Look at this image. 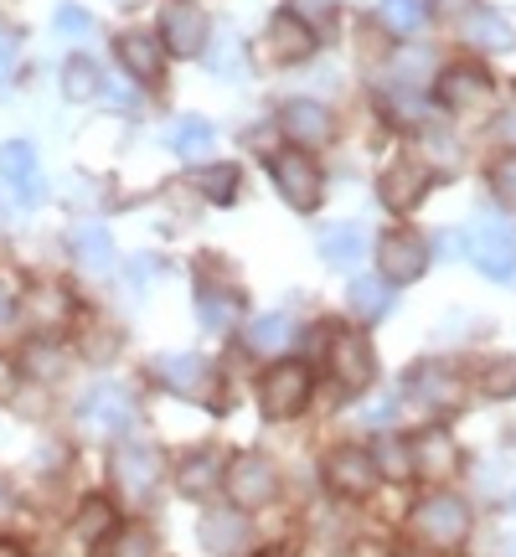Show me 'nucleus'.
<instances>
[{
	"mask_svg": "<svg viewBox=\"0 0 516 557\" xmlns=\"http://www.w3.org/2000/svg\"><path fill=\"white\" fill-rule=\"evenodd\" d=\"M109 475H114V485H120V496L130 500V506H150L160 491L165 465H160L156 444H145V438H120L114 455H109Z\"/></svg>",
	"mask_w": 516,
	"mask_h": 557,
	"instance_id": "obj_1",
	"label": "nucleus"
},
{
	"mask_svg": "<svg viewBox=\"0 0 516 557\" xmlns=\"http://www.w3.org/2000/svg\"><path fill=\"white\" fill-rule=\"evenodd\" d=\"M465 253L491 284H512L516 289V233L501 218H476L465 233Z\"/></svg>",
	"mask_w": 516,
	"mask_h": 557,
	"instance_id": "obj_2",
	"label": "nucleus"
},
{
	"mask_svg": "<svg viewBox=\"0 0 516 557\" xmlns=\"http://www.w3.org/2000/svg\"><path fill=\"white\" fill-rule=\"evenodd\" d=\"M414 532H418V542L450 553V547H459V542L470 537V506L459 496H450V491H434V496H423L414 506Z\"/></svg>",
	"mask_w": 516,
	"mask_h": 557,
	"instance_id": "obj_3",
	"label": "nucleus"
},
{
	"mask_svg": "<svg viewBox=\"0 0 516 557\" xmlns=\"http://www.w3.org/2000/svg\"><path fill=\"white\" fill-rule=\"evenodd\" d=\"M130 423H135V398H130V387H120V382H94V387L78 398V429L83 434L120 438Z\"/></svg>",
	"mask_w": 516,
	"mask_h": 557,
	"instance_id": "obj_4",
	"label": "nucleus"
},
{
	"mask_svg": "<svg viewBox=\"0 0 516 557\" xmlns=\"http://www.w3.org/2000/svg\"><path fill=\"white\" fill-rule=\"evenodd\" d=\"M305 403H310V372H305V361H274L258 377V408H263V418H274V423L299 418Z\"/></svg>",
	"mask_w": 516,
	"mask_h": 557,
	"instance_id": "obj_5",
	"label": "nucleus"
},
{
	"mask_svg": "<svg viewBox=\"0 0 516 557\" xmlns=\"http://www.w3.org/2000/svg\"><path fill=\"white\" fill-rule=\"evenodd\" d=\"M269 176H274L279 197L290 201L295 212H316L320 201H325V176H320L316 156H305V150H279L274 165H269Z\"/></svg>",
	"mask_w": 516,
	"mask_h": 557,
	"instance_id": "obj_6",
	"label": "nucleus"
},
{
	"mask_svg": "<svg viewBox=\"0 0 516 557\" xmlns=\"http://www.w3.org/2000/svg\"><path fill=\"white\" fill-rule=\"evenodd\" d=\"M222 485H228V496L238 511H258V506H269L279 496V470L269 455H258V449H243L228 470H222Z\"/></svg>",
	"mask_w": 516,
	"mask_h": 557,
	"instance_id": "obj_7",
	"label": "nucleus"
},
{
	"mask_svg": "<svg viewBox=\"0 0 516 557\" xmlns=\"http://www.w3.org/2000/svg\"><path fill=\"white\" fill-rule=\"evenodd\" d=\"M156 382L165 387V393L192 398V403H212L222 393L212 361L197 357V351H165V357H156Z\"/></svg>",
	"mask_w": 516,
	"mask_h": 557,
	"instance_id": "obj_8",
	"label": "nucleus"
},
{
	"mask_svg": "<svg viewBox=\"0 0 516 557\" xmlns=\"http://www.w3.org/2000/svg\"><path fill=\"white\" fill-rule=\"evenodd\" d=\"M403 393H408V403H418L423 413H455V408H465V382H459V372L444 367V361H418L414 372L403 377Z\"/></svg>",
	"mask_w": 516,
	"mask_h": 557,
	"instance_id": "obj_9",
	"label": "nucleus"
},
{
	"mask_svg": "<svg viewBox=\"0 0 516 557\" xmlns=\"http://www.w3.org/2000/svg\"><path fill=\"white\" fill-rule=\"evenodd\" d=\"M423 269H429V243H423V233H414V227H393V233H382L378 238V278L382 284L403 289V284L423 278Z\"/></svg>",
	"mask_w": 516,
	"mask_h": 557,
	"instance_id": "obj_10",
	"label": "nucleus"
},
{
	"mask_svg": "<svg viewBox=\"0 0 516 557\" xmlns=\"http://www.w3.org/2000/svg\"><path fill=\"white\" fill-rule=\"evenodd\" d=\"M434 99L450 109V114H486L491 99H496V83L486 67L476 62H455V67H444L434 83Z\"/></svg>",
	"mask_w": 516,
	"mask_h": 557,
	"instance_id": "obj_11",
	"label": "nucleus"
},
{
	"mask_svg": "<svg viewBox=\"0 0 516 557\" xmlns=\"http://www.w3.org/2000/svg\"><path fill=\"white\" fill-rule=\"evenodd\" d=\"M212 37V21L197 0H165L160 5V47L176 52V58H201Z\"/></svg>",
	"mask_w": 516,
	"mask_h": 557,
	"instance_id": "obj_12",
	"label": "nucleus"
},
{
	"mask_svg": "<svg viewBox=\"0 0 516 557\" xmlns=\"http://www.w3.org/2000/svg\"><path fill=\"white\" fill-rule=\"evenodd\" d=\"M0 181H5V191L21 207H41L47 201V171H41V156L26 139H5L0 145Z\"/></svg>",
	"mask_w": 516,
	"mask_h": 557,
	"instance_id": "obj_13",
	"label": "nucleus"
},
{
	"mask_svg": "<svg viewBox=\"0 0 516 557\" xmlns=\"http://www.w3.org/2000/svg\"><path fill=\"white\" fill-rule=\"evenodd\" d=\"M408 470L418 480H429V485H450L465 470V455L444 429H423V434L408 438Z\"/></svg>",
	"mask_w": 516,
	"mask_h": 557,
	"instance_id": "obj_14",
	"label": "nucleus"
},
{
	"mask_svg": "<svg viewBox=\"0 0 516 557\" xmlns=\"http://www.w3.org/2000/svg\"><path fill=\"white\" fill-rule=\"evenodd\" d=\"M331 372H336L341 393H367L378 377V357H372V341L361 331H336L331 341Z\"/></svg>",
	"mask_w": 516,
	"mask_h": 557,
	"instance_id": "obj_15",
	"label": "nucleus"
},
{
	"mask_svg": "<svg viewBox=\"0 0 516 557\" xmlns=\"http://www.w3.org/2000/svg\"><path fill=\"white\" fill-rule=\"evenodd\" d=\"M325 485H331L336 496H346V500H361V496H372V491H378V465H372L367 449L341 444V449L325 455Z\"/></svg>",
	"mask_w": 516,
	"mask_h": 557,
	"instance_id": "obj_16",
	"label": "nucleus"
},
{
	"mask_svg": "<svg viewBox=\"0 0 516 557\" xmlns=\"http://www.w3.org/2000/svg\"><path fill=\"white\" fill-rule=\"evenodd\" d=\"M434 186V176H429V165L423 160H393L388 171L378 176V197H382V207L388 212H414L418 201H423V191Z\"/></svg>",
	"mask_w": 516,
	"mask_h": 557,
	"instance_id": "obj_17",
	"label": "nucleus"
},
{
	"mask_svg": "<svg viewBox=\"0 0 516 557\" xmlns=\"http://www.w3.org/2000/svg\"><path fill=\"white\" fill-rule=\"evenodd\" d=\"M279 124H284V135L295 139V150H316V145L336 135V114L316 99H290L279 109Z\"/></svg>",
	"mask_w": 516,
	"mask_h": 557,
	"instance_id": "obj_18",
	"label": "nucleus"
},
{
	"mask_svg": "<svg viewBox=\"0 0 516 557\" xmlns=\"http://www.w3.org/2000/svg\"><path fill=\"white\" fill-rule=\"evenodd\" d=\"M114 58H120L124 73L135 83H145V88H156V83L165 78V47H160V37H150V32H120V37H114Z\"/></svg>",
	"mask_w": 516,
	"mask_h": 557,
	"instance_id": "obj_19",
	"label": "nucleus"
},
{
	"mask_svg": "<svg viewBox=\"0 0 516 557\" xmlns=\"http://www.w3.org/2000/svg\"><path fill=\"white\" fill-rule=\"evenodd\" d=\"M263 47H269L274 62H305L316 52V32H310V21L299 16V11H279L269 21V32H263Z\"/></svg>",
	"mask_w": 516,
	"mask_h": 557,
	"instance_id": "obj_20",
	"label": "nucleus"
},
{
	"mask_svg": "<svg viewBox=\"0 0 516 557\" xmlns=\"http://www.w3.org/2000/svg\"><path fill=\"white\" fill-rule=\"evenodd\" d=\"M197 320L207 331H233L243 320V289L238 284H228V278H201L197 284Z\"/></svg>",
	"mask_w": 516,
	"mask_h": 557,
	"instance_id": "obj_21",
	"label": "nucleus"
},
{
	"mask_svg": "<svg viewBox=\"0 0 516 557\" xmlns=\"http://www.w3.org/2000/svg\"><path fill=\"white\" fill-rule=\"evenodd\" d=\"M21 315L32 320L41 336H47V331H62V325L73 320V295H67L62 284H52V278H41V284H32V289H26V299H21Z\"/></svg>",
	"mask_w": 516,
	"mask_h": 557,
	"instance_id": "obj_22",
	"label": "nucleus"
},
{
	"mask_svg": "<svg viewBox=\"0 0 516 557\" xmlns=\"http://www.w3.org/2000/svg\"><path fill=\"white\" fill-rule=\"evenodd\" d=\"M114 527H120V511H114V500L109 496H83L78 511H73V537L83 547H103V542L114 537Z\"/></svg>",
	"mask_w": 516,
	"mask_h": 557,
	"instance_id": "obj_23",
	"label": "nucleus"
},
{
	"mask_svg": "<svg viewBox=\"0 0 516 557\" xmlns=\"http://www.w3.org/2000/svg\"><path fill=\"white\" fill-rule=\"evenodd\" d=\"M67 248H73V263H78L83 274H109L114 269V238L103 233L99 222H83V227H73V238H67Z\"/></svg>",
	"mask_w": 516,
	"mask_h": 557,
	"instance_id": "obj_24",
	"label": "nucleus"
},
{
	"mask_svg": "<svg viewBox=\"0 0 516 557\" xmlns=\"http://www.w3.org/2000/svg\"><path fill=\"white\" fill-rule=\"evenodd\" d=\"M197 537H201L207 553L228 557V553H238L243 542H248V521H243V511H207L201 527H197Z\"/></svg>",
	"mask_w": 516,
	"mask_h": 557,
	"instance_id": "obj_25",
	"label": "nucleus"
},
{
	"mask_svg": "<svg viewBox=\"0 0 516 557\" xmlns=\"http://www.w3.org/2000/svg\"><path fill=\"white\" fill-rule=\"evenodd\" d=\"M218 480H222V465H218V455H212V449H192V455L176 465V491H181V496H192V500L207 496Z\"/></svg>",
	"mask_w": 516,
	"mask_h": 557,
	"instance_id": "obj_26",
	"label": "nucleus"
},
{
	"mask_svg": "<svg viewBox=\"0 0 516 557\" xmlns=\"http://www.w3.org/2000/svg\"><path fill=\"white\" fill-rule=\"evenodd\" d=\"M346 305H352V315H357V320H367V325H372V320H382L388 310H393V284L361 274V278H352V284H346Z\"/></svg>",
	"mask_w": 516,
	"mask_h": 557,
	"instance_id": "obj_27",
	"label": "nucleus"
},
{
	"mask_svg": "<svg viewBox=\"0 0 516 557\" xmlns=\"http://www.w3.org/2000/svg\"><path fill=\"white\" fill-rule=\"evenodd\" d=\"M192 191H201L207 201H218V207H228V201H238V165L233 160H218V165H197L192 171Z\"/></svg>",
	"mask_w": 516,
	"mask_h": 557,
	"instance_id": "obj_28",
	"label": "nucleus"
},
{
	"mask_svg": "<svg viewBox=\"0 0 516 557\" xmlns=\"http://www.w3.org/2000/svg\"><path fill=\"white\" fill-rule=\"evenodd\" d=\"M361 253H367V233H361L357 222H336V227L320 233V259L325 263H346L352 269Z\"/></svg>",
	"mask_w": 516,
	"mask_h": 557,
	"instance_id": "obj_29",
	"label": "nucleus"
},
{
	"mask_svg": "<svg viewBox=\"0 0 516 557\" xmlns=\"http://www.w3.org/2000/svg\"><path fill=\"white\" fill-rule=\"evenodd\" d=\"M165 139H171V150H176L181 160H201L212 145H218V129L201 120V114H186V120L171 124V135H165Z\"/></svg>",
	"mask_w": 516,
	"mask_h": 557,
	"instance_id": "obj_30",
	"label": "nucleus"
},
{
	"mask_svg": "<svg viewBox=\"0 0 516 557\" xmlns=\"http://www.w3.org/2000/svg\"><path fill=\"white\" fill-rule=\"evenodd\" d=\"M465 41H476V47H486V52H501V47H512L516 41V32L501 11H470V16H465Z\"/></svg>",
	"mask_w": 516,
	"mask_h": 557,
	"instance_id": "obj_31",
	"label": "nucleus"
},
{
	"mask_svg": "<svg viewBox=\"0 0 516 557\" xmlns=\"http://www.w3.org/2000/svg\"><path fill=\"white\" fill-rule=\"evenodd\" d=\"M99 62L94 58H67L62 62V99L67 103H88V99H99Z\"/></svg>",
	"mask_w": 516,
	"mask_h": 557,
	"instance_id": "obj_32",
	"label": "nucleus"
},
{
	"mask_svg": "<svg viewBox=\"0 0 516 557\" xmlns=\"http://www.w3.org/2000/svg\"><path fill=\"white\" fill-rule=\"evenodd\" d=\"M103 557H160V537L145 521H130V527H114V537L103 542Z\"/></svg>",
	"mask_w": 516,
	"mask_h": 557,
	"instance_id": "obj_33",
	"label": "nucleus"
},
{
	"mask_svg": "<svg viewBox=\"0 0 516 557\" xmlns=\"http://www.w3.org/2000/svg\"><path fill=\"white\" fill-rule=\"evenodd\" d=\"M284 341H290V320L284 315H258V320H248V331H243V346H248L254 357H274V351H284Z\"/></svg>",
	"mask_w": 516,
	"mask_h": 557,
	"instance_id": "obj_34",
	"label": "nucleus"
},
{
	"mask_svg": "<svg viewBox=\"0 0 516 557\" xmlns=\"http://www.w3.org/2000/svg\"><path fill=\"white\" fill-rule=\"evenodd\" d=\"M378 21L393 32V37H414L418 26H423V0H382Z\"/></svg>",
	"mask_w": 516,
	"mask_h": 557,
	"instance_id": "obj_35",
	"label": "nucleus"
},
{
	"mask_svg": "<svg viewBox=\"0 0 516 557\" xmlns=\"http://www.w3.org/2000/svg\"><path fill=\"white\" fill-rule=\"evenodd\" d=\"M372 455V465H378L382 480H408L414 470H408V444L403 438H378V449H367Z\"/></svg>",
	"mask_w": 516,
	"mask_h": 557,
	"instance_id": "obj_36",
	"label": "nucleus"
},
{
	"mask_svg": "<svg viewBox=\"0 0 516 557\" xmlns=\"http://www.w3.org/2000/svg\"><path fill=\"white\" fill-rule=\"evenodd\" d=\"M480 387H486V398H512L516 393V357H491L486 361Z\"/></svg>",
	"mask_w": 516,
	"mask_h": 557,
	"instance_id": "obj_37",
	"label": "nucleus"
},
{
	"mask_svg": "<svg viewBox=\"0 0 516 557\" xmlns=\"http://www.w3.org/2000/svg\"><path fill=\"white\" fill-rule=\"evenodd\" d=\"M491 191H496V197L516 212V156H512V160H501L496 171H491Z\"/></svg>",
	"mask_w": 516,
	"mask_h": 557,
	"instance_id": "obj_38",
	"label": "nucleus"
},
{
	"mask_svg": "<svg viewBox=\"0 0 516 557\" xmlns=\"http://www.w3.org/2000/svg\"><path fill=\"white\" fill-rule=\"evenodd\" d=\"M58 32L62 37H88V32H94V16L78 11V5H58Z\"/></svg>",
	"mask_w": 516,
	"mask_h": 557,
	"instance_id": "obj_39",
	"label": "nucleus"
},
{
	"mask_svg": "<svg viewBox=\"0 0 516 557\" xmlns=\"http://www.w3.org/2000/svg\"><path fill=\"white\" fill-rule=\"evenodd\" d=\"M21 387V367L11 357H0V403H11Z\"/></svg>",
	"mask_w": 516,
	"mask_h": 557,
	"instance_id": "obj_40",
	"label": "nucleus"
},
{
	"mask_svg": "<svg viewBox=\"0 0 516 557\" xmlns=\"http://www.w3.org/2000/svg\"><path fill=\"white\" fill-rule=\"evenodd\" d=\"M11 78H16V41L0 32V88H5Z\"/></svg>",
	"mask_w": 516,
	"mask_h": 557,
	"instance_id": "obj_41",
	"label": "nucleus"
},
{
	"mask_svg": "<svg viewBox=\"0 0 516 557\" xmlns=\"http://www.w3.org/2000/svg\"><path fill=\"white\" fill-rule=\"evenodd\" d=\"M11 521H16V491H11V485H0V532H5Z\"/></svg>",
	"mask_w": 516,
	"mask_h": 557,
	"instance_id": "obj_42",
	"label": "nucleus"
},
{
	"mask_svg": "<svg viewBox=\"0 0 516 557\" xmlns=\"http://www.w3.org/2000/svg\"><path fill=\"white\" fill-rule=\"evenodd\" d=\"M0 557H26V547H21V542H11V537H0Z\"/></svg>",
	"mask_w": 516,
	"mask_h": 557,
	"instance_id": "obj_43",
	"label": "nucleus"
},
{
	"mask_svg": "<svg viewBox=\"0 0 516 557\" xmlns=\"http://www.w3.org/2000/svg\"><path fill=\"white\" fill-rule=\"evenodd\" d=\"M357 557H382V553H378V547H357Z\"/></svg>",
	"mask_w": 516,
	"mask_h": 557,
	"instance_id": "obj_44",
	"label": "nucleus"
},
{
	"mask_svg": "<svg viewBox=\"0 0 516 557\" xmlns=\"http://www.w3.org/2000/svg\"><path fill=\"white\" fill-rule=\"evenodd\" d=\"M512 444H516V423H512Z\"/></svg>",
	"mask_w": 516,
	"mask_h": 557,
	"instance_id": "obj_45",
	"label": "nucleus"
}]
</instances>
